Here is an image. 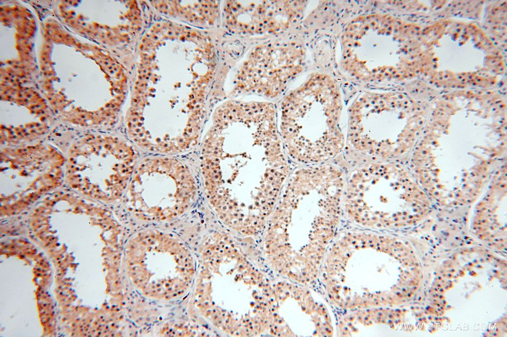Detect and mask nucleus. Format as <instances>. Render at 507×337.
<instances>
[{
  "mask_svg": "<svg viewBox=\"0 0 507 337\" xmlns=\"http://www.w3.org/2000/svg\"><path fill=\"white\" fill-rule=\"evenodd\" d=\"M393 166L372 164L353 174L349 182L351 202L359 216H409L418 211L414 209V195L400 190L394 181ZM418 207V206H416Z\"/></svg>",
  "mask_w": 507,
  "mask_h": 337,
  "instance_id": "1",
  "label": "nucleus"
}]
</instances>
